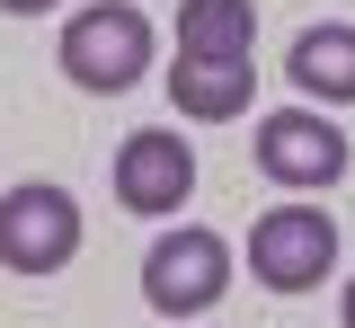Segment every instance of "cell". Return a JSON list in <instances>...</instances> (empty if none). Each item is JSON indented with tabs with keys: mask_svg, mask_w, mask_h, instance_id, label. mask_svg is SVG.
<instances>
[{
	"mask_svg": "<svg viewBox=\"0 0 355 328\" xmlns=\"http://www.w3.org/2000/svg\"><path fill=\"white\" fill-rule=\"evenodd\" d=\"M62 71L80 80L89 98H125L142 71H151V18L133 0H98L80 18H62Z\"/></svg>",
	"mask_w": 355,
	"mask_h": 328,
	"instance_id": "cell-1",
	"label": "cell"
},
{
	"mask_svg": "<svg viewBox=\"0 0 355 328\" xmlns=\"http://www.w3.org/2000/svg\"><path fill=\"white\" fill-rule=\"evenodd\" d=\"M222 293H231V239L222 231L187 222V231L151 239V257H142V302H151L160 320H196V311H214Z\"/></svg>",
	"mask_w": 355,
	"mask_h": 328,
	"instance_id": "cell-2",
	"label": "cell"
},
{
	"mask_svg": "<svg viewBox=\"0 0 355 328\" xmlns=\"http://www.w3.org/2000/svg\"><path fill=\"white\" fill-rule=\"evenodd\" d=\"M338 266V222L329 213H311V204H275L249 222V275L266 293H311V284H329Z\"/></svg>",
	"mask_w": 355,
	"mask_h": 328,
	"instance_id": "cell-3",
	"label": "cell"
},
{
	"mask_svg": "<svg viewBox=\"0 0 355 328\" xmlns=\"http://www.w3.org/2000/svg\"><path fill=\"white\" fill-rule=\"evenodd\" d=\"M71 257H80L71 187H9L0 195V266L9 275H62Z\"/></svg>",
	"mask_w": 355,
	"mask_h": 328,
	"instance_id": "cell-4",
	"label": "cell"
},
{
	"mask_svg": "<svg viewBox=\"0 0 355 328\" xmlns=\"http://www.w3.org/2000/svg\"><path fill=\"white\" fill-rule=\"evenodd\" d=\"M258 169L275 187H338L347 178V134L320 107H275V116H258Z\"/></svg>",
	"mask_w": 355,
	"mask_h": 328,
	"instance_id": "cell-5",
	"label": "cell"
},
{
	"mask_svg": "<svg viewBox=\"0 0 355 328\" xmlns=\"http://www.w3.org/2000/svg\"><path fill=\"white\" fill-rule=\"evenodd\" d=\"M187 195H196V142L125 134V151H116V204L125 213H187Z\"/></svg>",
	"mask_w": 355,
	"mask_h": 328,
	"instance_id": "cell-6",
	"label": "cell"
},
{
	"mask_svg": "<svg viewBox=\"0 0 355 328\" xmlns=\"http://www.w3.org/2000/svg\"><path fill=\"white\" fill-rule=\"evenodd\" d=\"M249 89H258V71H249V53L240 62H214V53H178L169 71V98L187 125H231L240 107H249Z\"/></svg>",
	"mask_w": 355,
	"mask_h": 328,
	"instance_id": "cell-7",
	"label": "cell"
},
{
	"mask_svg": "<svg viewBox=\"0 0 355 328\" xmlns=\"http://www.w3.org/2000/svg\"><path fill=\"white\" fill-rule=\"evenodd\" d=\"M284 71L311 107H355V27H302Z\"/></svg>",
	"mask_w": 355,
	"mask_h": 328,
	"instance_id": "cell-8",
	"label": "cell"
},
{
	"mask_svg": "<svg viewBox=\"0 0 355 328\" xmlns=\"http://www.w3.org/2000/svg\"><path fill=\"white\" fill-rule=\"evenodd\" d=\"M178 53H214V62L258 53V9L249 0H178Z\"/></svg>",
	"mask_w": 355,
	"mask_h": 328,
	"instance_id": "cell-9",
	"label": "cell"
},
{
	"mask_svg": "<svg viewBox=\"0 0 355 328\" xmlns=\"http://www.w3.org/2000/svg\"><path fill=\"white\" fill-rule=\"evenodd\" d=\"M9 18H44V9H62V0H0Z\"/></svg>",
	"mask_w": 355,
	"mask_h": 328,
	"instance_id": "cell-10",
	"label": "cell"
},
{
	"mask_svg": "<svg viewBox=\"0 0 355 328\" xmlns=\"http://www.w3.org/2000/svg\"><path fill=\"white\" fill-rule=\"evenodd\" d=\"M338 320H347V328H355V284H347V302H338Z\"/></svg>",
	"mask_w": 355,
	"mask_h": 328,
	"instance_id": "cell-11",
	"label": "cell"
}]
</instances>
